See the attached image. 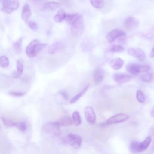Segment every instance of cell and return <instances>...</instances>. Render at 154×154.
Segmentation results:
<instances>
[{
  "mask_svg": "<svg viewBox=\"0 0 154 154\" xmlns=\"http://www.w3.org/2000/svg\"><path fill=\"white\" fill-rule=\"evenodd\" d=\"M46 46L45 43H40L37 39L32 40L26 46L25 52L26 55L29 58H33L37 56L39 52Z\"/></svg>",
  "mask_w": 154,
  "mask_h": 154,
  "instance_id": "obj_1",
  "label": "cell"
},
{
  "mask_svg": "<svg viewBox=\"0 0 154 154\" xmlns=\"http://www.w3.org/2000/svg\"><path fill=\"white\" fill-rule=\"evenodd\" d=\"M84 29V25L83 18L81 15L76 19V20L71 24V34L73 37H78L81 36Z\"/></svg>",
  "mask_w": 154,
  "mask_h": 154,
  "instance_id": "obj_2",
  "label": "cell"
},
{
  "mask_svg": "<svg viewBox=\"0 0 154 154\" xmlns=\"http://www.w3.org/2000/svg\"><path fill=\"white\" fill-rule=\"evenodd\" d=\"M150 70V67L146 64L129 63L126 66V70L132 75H136L140 73L147 72Z\"/></svg>",
  "mask_w": 154,
  "mask_h": 154,
  "instance_id": "obj_3",
  "label": "cell"
},
{
  "mask_svg": "<svg viewBox=\"0 0 154 154\" xmlns=\"http://www.w3.org/2000/svg\"><path fill=\"white\" fill-rule=\"evenodd\" d=\"M42 128L46 134L52 136H58L61 133L60 125L56 122L47 123L43 126Z\"/></svg>",
  "mask_w": 154,
  "mask_h": 154,
  "instance_id": "obj_4",
  "label": "cell"
},
{
  "mask_svg": "<svg viewBox=\"0 0 154 154\" xmlns=\"http://www.w3.org/2000/svg\"><path fill=\"white\" fill-rule=\"evenodd\" d=\"M66 143L75 149L80 148L82 144V138L76 134H68L66 137Z\"/></svg>",
  "mask_w": 154,
  "mask_h": 154,
  "instance_id": "obj_5",
  "label": "cell"
},
{
  "mask_svg": "<svg viewBox=\"0 0 154 154\" xmlns=\"http://www.w3.org/2000/svg\"><path fill=\"white\" fill-rule=\"evenodd\" d=\"M19 7V0H4L2 2V10L7 13L11 14Z\"/></svg>",
  "mask_w": 154,
  "mask_h": 154,
  "instance_id": "obj_6",
  "label": "cell"
},
{
  "mask_svg": "<svg viewBox=\"0 0 154 154\" xmlns=\"http://www.w3.org/2000/svg\"><path fill=\"white\" fill-rule=\"evenodd\" d=\"M129 118V116L125 113H119L116 115H114L109 117L105 123L104 124L106 125H109L112 124L119 123L123 122L127 120Z\"/></svg>",
  "mask_w": 154,
  "mask_h": 154,
  "instance_id": "obj_7",
  "label": "cell"
},
{
  "mask_svg": "<svg viewBox=\"0 0 154 154\" xmlns=\"http://www.w3.org/2000/svg\"><path fill=\"white\" fill-rule=\"evenodd\" d=\"M126 33L119 29H114L109 31L106 36V40L107 43H111L115 41L117 38L121 37L122 36H125Z\"/></svg>",
  "mask_w": 154,
  "mask_h": 154,
  "instance_id": "obj_8",
  "label": "cell"
},
{
  "mask_svg": "<svg viewBox=\"0 0 154 154\" xmlns=\"http://www.w3.org/2000/svg\"><path fill=\"white\" fill-rule=\"evenodd\" d=\"M128 54L135 57L140 61H143L146 57L144 51L140 48H129L128 49Z\"/></svg>",
  "mask_w": 154,
  "mask_h": 154,
  "instance_id": "obj_9",
  "label": "cell"
},
{
  "mask_svg": "<svg viewBox=\"0 0 154 154\" xmlns=\"http://www.w3.org/2000/svg\"><path fill=\"white\" fill-rule=\"evenodd\" d=\"M84 115L86 120L90 124H94L96 121V116L93 108L90 106H87L84 109Z\"/></svg>",
  "mask_w": 154,
  "mask_h": 154,
  "instance_id": "obj_10",
  "label": "cell"
},
{
  "mask_svg": "<svg viewBox=\"0 0 154 154\" xmlns=\"http://www.w3.org/2000/svg\"><path fill=\"white\" fill-rule=\"evenodd\" d=\"M123 25L127 30L131 31L136 29L138 27V21L134 17L129 16L125 20Z\"/></svg>",
  "mask_w": 154,
  "mask_h": 154,
  "instance_id": "obj_11",
  "label": "cell"
},
{
  "mask_svg": "<svg viewBox=\"0 0 154 154\" xmlns=\"http://www.w3.org/2000/svg\"><path fill=\"white\" fill-rule=\"evenodd\" d=\"M132 79V76L126 73H116L113 76V79L119 84H122L129 81Z\"/></svg>",
  "mask_w": 154,
  "mask_h": 154,
  "instance_id": "obj_12",
  "label": "cell"
},
{
  "mask_svg": "<svg viewBox=\"0 0 154 154\" xmlns=\"http://www.w3.org/2000/svg\"><path fill=\"white\" fill-rule=\"evenodd\" d=\"M31 15V10L30 6L28 4H25L22 8V13H21V17L22 20L27 23L28 22V19Z\"/></svg>",
  "mask_w": 154,
  "mask_h": 154,
  "instance_id": "obj_13",
  "label": "cell"
},
{
  "mask_svg": "<svg viewBox=\"0 0 154 154\" xmlns=\"http://www.w3.org/2000/svg\"><path fill=\"white\" fill-rule=\"evenodd\" d=\"M151 141L152 137L150 136H148L142 142H138L137 152H141L144 151L149 146Z\"/></svg>",
  "mask_w": 154,
  "mask_h": 154,
  "instance_id": "obj_14",
  "label": "cell"
},
{
  "mask_svg": "<svg viewBox=\"0 0 154 154\" xmlns=\"http://www.w3.org/2000/svg\"><path fill=\"white\" fill-rule=\"evenodd\" d=\"M123 64H124V61L119 57L113 58L111 60H110V61L109 62V64L110 67L113 69H114L115 70H118L120 69L123 66Z\"/></svg>",
  "mask_w": 154,
  "mask_h": 154,
  "instance_id": "obj_15",
  "label": "cell"
},
{
  "mask_svg": "<svg viewBox=\"0 0 154 154\" xmlns=\"http://www.w3.org/2000/svg\"><path fill=\"white\" fill-rule=\"evenodd\" d=\"M63 48V44L61 42H56L52 43L48 49V52L49 54L53 55L59 52Z\"/></svg>",
  "mask_w": 154,
  "mask_h": 154,
  "instance_id": "obj_16",
  "label": "cell"
},
{
  "mask_svg": "<svg viewBox=\"0 0 154 154\" xmlns=\"http://www.w3.org/2000/svg\"><path fill=\"white\" fill-rule=\"evenodd\" d=\"M61 5L60 2L55 1H49L46 2L42 5V8L43 10H52L54 11L57 8H59Z\"/></svg>",
  "mask_w": 154,
  "mask_h": 154,
  "instance_id": "obj_17",
  "label": "cell"
},
{
  "mask_svg": "<svg viewBox=\"0 0 154 154\" xmlns=\"http://www.w3.org/2000/svg\"><path fill=\"white\" fill-rule=\"evenodd\" d=\"M104 78V71L100 68H97L93 72V81L95 83L101 82Z\"/></svg>",
  "mask_w": 154,
  "mask_h": 154,
  "instance_id": "obj_18",
  "label": "cell"
},
{
  "mask_svg": "<svg viewBox=\"0 0 154 154\" xmlns=\"http://www.w3.org/2000/svg\"><path fill=\"white\" fill-rule=\"evenodd\" d=\"M60 126H71L73 124V120L70 119V117L67 116H64L60 117L57 122H56Z\"/></svg>",
  "mask_w": 154,
  "mask_h": 154,
  "instance_id": "obj_19",
  "label": "cell"
},
{
  "mask_svg": "<svg viewBox=\"0 0 154 154\" xmlns=\"http://www.w3.org/2000/svg\"><path fill=\"white\" fill-rule=\"evenodd\" d=\"M66 16V14L65 11L62 8L59 9L57 14L54 16V20L55 22L57 23H60L65 19Z\"/></svg>",
  "mask_w": 154,
  "mask_h": 154,
  "instance_id": "obj_20",
  "label": "cell"
},
{
  "mask_svg": "<svg viewBox=\"0 0 154 154\" xmlns=\"http://www.w3.org/2000/svg\"><path fill=\"white\" fill-rule=\"evenodd\" d=\"M88 87H89V85H85L77 94H76L75 96H73L72 99H71V100H70V103H75L79 98H81L84 94H85V93L87 91V90L88 89Z\"/></svg>",
  "mask_w": 154,
  "mask_h": 154,
  "instance_id": "obj_21",
  "label": "cell"
},
{
  "mask_svg": "<svg viewBox=\"0 0 154 154\" xmlns=\"http://www.w3.org/2000/svg\"><path fill=\"white\" fill-rule=\"evenodd\" d=\"M72 120L76 126H79L81 124V118L78 111H75L72 113Z\"/></svg>",
  "mask_w": 154,
  "mask_h": 154,
  "instance_id": "obj_22",
  "label": "cell"
},
{
  "mask_svg": "<svg viewBox=\"0 0 154 154\" xmlns=\"http://www.w3.org/2000/svg\"><path fill=\"white\" fill-rule=\"evenodd\" d=\"M124 50V47L120 45H112L108 48V51L111 52H121Z\"/></svg>",
  "mask_w": 154,
  "mask_h": 154,
  "instance_id": "obj_23",
  "label": "cell"
},
{
  "mask_svg": "<svg viewBox=\"0 0 154 154\" xmlns=\"http://www.w3.org/2000/svg\"><path fill=\"white\" fill-rule=\"evenodd\" d=\"M23 70V62L21 60H17L16 61V73H15V75L17 77L20 76L22 74Z\"/></svg>",
  "mask_w": 154,
  "mask_h": 154,
  "instance_id": "obj_24",
  "label": "cell"
},
{
  "mask_svg": "<svg viewBox=\"0 0 154 154\" xmlns=\"http://www.w3.org/2000/svg\"><path fill=\"white\" fill-rule=\"evenodd\" d=\"M154 78L153 73L152 72H147L145 74H143L141 76V79L145 82H151Z\"/></svg>",
  "mask_w": 154,
  "mask_h": 154,
  "instance_id": "obj_25",
  "label": "cell"
},
{
  "mask_svg": "<svg viewBox=\"0 0 154 154\" xmlns=\"http://www.w3.org/2000/svg\"><path fill=\"white\" fill-rule=\"evenodd\" d=\"M90 3L96 8H102L104 6V0H90Z\"/></svg>",
  "mask_w": 154,
  "mask_h": 154,
  "instance_id": "obj_26",
  "label": "cell"
},
{
  "mask_svg": "<svg viewBox=\"0 0 154 154\" xmlns=\"http://www.w3.org/2000/svg\"><path fill=\"white\" fill-rule=\"evenodd\" d=\"M10 62L8 58L5 55L0 56V67L6 68L9 66Z\"/></svg>",
  "mask_w": 154,
  "mask_h": 154,
  "instance_id": "obj_27",
  "label": "cell"
},
{
  "mask_svg": "<svg viewBox=\"0 0 154 154\" xmlns=\"http://www.w3.org/2000/svg\"><path fill=\"white\" fill-rule=\"evenodd\" d=\"M79 14H66L65 17V20L70 25H71L75 20L79 16Z\"/></svg>",
  "mask_w": 154,
  "mask_h": 154,
  "instance_id": "obj_28",
  "label": "cell"
},
{
  "mask_svg": "<svg viewBox=\"0 0 154 154\" xmlns=\"http://www.w3.org/2000/svg\"><path fill=\"white\" fill-rule=\"evenodd\" d=\"M23 38H20L19 40H17L16 42H15L13 43V48L16 52L17 53H20L22 50V42Z\"/></svg>",
  "mask_w": 154,
  "mask_h": 154,
  "instance_id": "obj_29",
  "label": "cell"
},
{
  "mask_svg": "<svg viewBox=\"0 0 154 154\" xmlns=\"http://www.w3.org/2000/svg\"><path fill=\"white\" fill-rule=\"evenodd\" d=\"M136 99L140 103H144L145 101V97L141 90H137L136 92Z\"/></svg>",
  "mask_w": 154,
  "mask_h": 154,
  "instance_id": "obj_30",
  "label": "cell"
},
{
  "mask_svg": "<svg viewBox=\"0 0 154 154\" xmlns=\"http://www.w3.org/2000/svg\"><path fill=\"white\" fill-rule=\"evenodd\" d=\"M2 121L3 122L4 124L8 127H11V126H15L16 125V123L13 122L12 120L7 119V118H4V117H1Z\"/></svg>",
  "mask_w": 154,
  "mask_h": 154,
  "instance_id": "obj_31",
  "label": "cell"
},
{
  "mask_svg": "<svg viewBox=\"0 0 154 154\" xmlns=\"http://www.w3.org/2000/svg\"><path fill=\"white\" fill-rule=\"evenodd\" d=\"M18 130H19L21 132H24L26 130V128H27V126H26V125L25 123L24 122H20V123H16V125L15 126Z\"/></svg>",
  "mask_w": 154,
  "mask_h": 154,
  "instance_id": "obj_32",
  "label": "cell"
},
{
  "mask_svg": "<svg viewBox=\"0 0 154 154\" xmlns=\"http://www.w3.org/2000/svg\"><path fill=\"white\" fill-rule=\"evenodd\" d=\"M28 26L29 27L32 29V30H36L38 29V25L37 24L34 22V21H32V20H30V21H28Z\"/></svg>",
  "mask_w": 154,
  "mask_h": 154,
  "instance_id": "obj_33",
  "label": "cell"
},
{
  "mask_svg": "<svg viewBox=\"0 0 154 154\" xmlns=\"http://www.w3.org/2000/svg\"><path fill=\"white\" fill-rule=\"evenodd\" d=\"M9 94L12 95L13 96H16V97H21L25 95V93L22 92V91H10L9 92Z\"/></svg>",
  "mask_w": 154,
  "mask_h": 154,
  "instance_id": "obj_34",
  "label": "cell"
},
{
  "mask_svg": "<svg viewBox=\"0 0 154 154\" xmlns=\"http://www.w3.org/2000/svg\"><path fill=\"white\" fill-rule=\"evenodd\" d=\"M149 57L150 58H154V46H153V48H152V51L150 52Z\"/></svg>",
  "mask_w": 154,
  "mask_h": 154,
  "instance_id": "obj_35",
  "label": "cell"
},
{
  "mask_svg": "<svg viewBox=\"0 0 154 154\" xmlns=\"http://www.w3.org/2000/svg\"><path fill=\"white\" fill-rule=\"evenodd\" d=\"M29 1L31 3L35 4L38 3V2H40V0H29Z\"/></svg>",
  "mask_w": 154,
  "mask_h": 154,
  "instance_id": "obj_36",
  "label": "cell"
},
{
  "mask_svg": "<svg viewBox=\"0 0 154 154\" xmlns=\"http://www.w3.org/2000/svg\"><path fill=\"white\" fill-rule=\"evenodd\" d=\"M150 116L152 117H154V106H153V108H152L151 109V111H150Z\"/></svg>",
  "mask_w": 154,
  "mask_h": 154,
  "instance_id": "obj_37",
  "label": "cell"
},
{
  "mask_svg": "<svg viewBox=\"0 0 154 154\" xmlns=\"http://www.w3.org/2000/svg\"><path fill=\"white\" fill-rule=\"evenodd\" d=\"M0 128H1V126H0Z\"/></svg>",
  "mask_w": 154,
  "mask_h": 154,
  "instance_id": "obj_38",
  "label": "cell"
}]
</instances>
